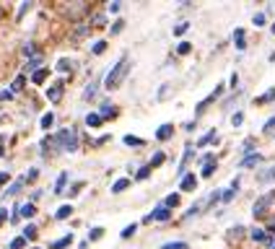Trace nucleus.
<instances>
[{"instance_id": "f257e3e1", "label": "nucleus", "mask_w": 275, "mask_h": 249, "mask_svg": "<svg viewBox=\"0 0 275 249\" xmlns=\"http://www.w3.org/2000/svg\"><path fill=\"white\" fill-rule=\"evenodd\" d=\"M130 73V60L127 57H119V62L109 70V75H106V81H104V88H109V91H114V88H119V83L125 81V75Z\"/></svg>"}, {"instance_id": "f03ea898", "label": "nucleus", "mask_w": 275, "mask_h": 249, "mask_svg": "<svg viewBox=\"0 0 275 249\" xmlns=\"http://www.w3.org/2000/svg\"><path fill=\"white\" fill-rule=\"evenodd\" d=\"M55 140H57V148H63V151H78V133H75V128L60 130Z\"/></svg>"}, {"instance_id": "7ed1b4c3", "label": "nucleus", "mask_w": 275, "mask_h": 249, "mask_svg": "<svg viewBox=\"0 0 275 249\" xmlns=\"http://www.w3.org/2000/svg\"><path fill=\"white\" fill-rule=\"evenodd\" d=\"M272 200H275V190L267 192V195H262V197L254 202V205H252V215H254V218H265V215H267V208L272 205Z\"/></svg>"}, {"instance_id": "20e7f679", "label": "nucleus", "mask_w": 275, "mask_h": 249, "mask_svg": "<svg viewBox=\"0 0 275 249\" xmlns=\"http://www.w3.org/2000/svg\"><path fill=\"white\" fill-rule=\"evenodd\" d=\"M221 93H223V86H216V91H210V93H208V96H205V99H203L200 104H197V114H203V112H205V109H208V106H210L213 101H216L218 96H221Z\"/></svg>"}, {"instance_id": "39448f33", "label": "nucleus", "mask_w": 275, "mask_h": 249, "mask_svg": "<svg viewBox=\"0 0 275 249\" xmlns=\"http://www.w3.org/2000/svg\"><path fill=\"white\" fill-rule=\"evenodd\" d=\"M169 218H172V208H166L164 202H161V205H159L154 213H151L146 221H169Z\"/></svg>"}, {"instance_id": "423d86ee", "label": "nucleus", "mask_w": 275, "mask_h": 249, "mask_svg": "<svg viewBox=\"0 0 275 249\" xmlns=\"http://www.w3.org/2000/svg\"><path fill=\"white\" fill-rule=\"evenodd\" d=\"M195 187H197V177L195 174H185V177L179 179V190L182 192H192Z\"/></svg>"}, {"instance_id": "0eeeda50", "label": "nucleus", "mask_w": 275, "mask_h": 249, "mask_svg": "<svg viewBox=\"0 0 275 249\" xmlns=\"http://www.w3.org/2000/svg\"><path fill=\"white\" fill-rule=\"evenodd\" d=\"M252 241H259V244H270L272 246V239H270V233L265 231V228H252Z\"/></svg>"}, {"instance_id": "6e6552de", "label": "nucleus", "mask_w": 275, "mask_h": 249, "mask_svg": "<svg viewBox=\"0 0 275 249\" xmlns=\"http://www.w3.org/2000/svg\"><path fill=\"white\" fill-rule=\"evenodd\" d=\"M63 91H65V86H63V83H55V86H50V88H47V99H50L52 104H57L60 99H63Z\"/></svg>"}, {"instance_id": "1a4fd4ad", "label": "nucleus", "mask_w": 275, "mask_h": 249, "mask_svg": "<svg viewBox=\"0 0 275 249\" xmlns=\"http://www.w3.org/2000/svg\"><path fill=\"white\" fill-rule=\"evenodd\" d=\"M174 135V125H161L156 130V140H169Z\"/></svg>"}, {"instance_id": "9d476101", "label": "nucleus", "mask_w": 275, "mask_h": 249, "mask_svg": "<svg viewBox=\"0 0 275 249\" xmlns=\"http://www.w3.org/2000/svg\"><path fill=\"white\" fill-rule=\"evenodd\" d=\"M65 184H68V171H63V174L57 177V182H55V195H63V192H65Z\"/></svg>"}, {"instance_id": "9b49d317", "label": "nucleus", "mask_w": 275, "mask_h": 249, "mask_svg": "<svg viewBox=\"0 0 275 249\" xmlns=\"http://www.w3.org/2000/svg\"><path fill=\"white\" fill-rule=\"evenodd\" d=\"M70 244H73V233H68V236L52 241V244H50V249H65V246H70Z\"/></svg>"}, {"instance_id": "f8f14e48", "label": "nucleus", "mask_w": 275, "mask_h": 249, "mask_svg": "<svg viewBox=\"0 0 275 249\" xmlns=\"http://www.w3.org/2000/svg\"><path fill=\"white\" fill-rule=\"evenodd\" d=\"M275 179V166H270V169H265V171H259V174H257V182H272Z\"/></svg>"}, {"instance_id": "ddd939ff", "label": "nucleus", "mask_w": 275, "mask_h": 249, "mask_svg": "<svg viewBox=\"0 0 275 249\" xmlns=\"http://www.w3.org/2000/svg\"><path fill=\"white\" fill-rule=\"evenodd\" d=\"M70 215H73V205H60L57 213H55L57 221H65V218H70Z\"/></svg>"}, {"instance_id": "4468645a", "label": "nucleus", "mask_w": 275, "mask_h": 249, "mask_svg": "<svg viewBox=\"0 0 275 249\" xmlns=\"http://www.w3.org/2000/svg\"><path fill=\"white\" fill-rule=\"evenodd\" d=\"M259 161H262V156H259V153H252V156H247V159H241V169H247V166H257Z\"/></svg>"}, {"instance_id": "2eb2a0df", "label": "nucleus", "mask_w": 275, "mask_h": 249, "mask_svg": "<svg viewBox=\"0 0 275 249\" xmlns=\"http://www.w3.org/2000/svg\"><path fill=\"white\" fill-rule=\"evenodd\" d=\"M47 75H50V70H47V68H39V70L32 75V83H37V86H39V83H44V81H47Z\"/></svg>"}, {"instance_id": "dca6fc26", "label": "nucleus", "mask_w": 275, "mask_h": 249, "mask_svg": "<svg viewBox=\"0 0 275 249\" xmlns=\"http://www.w3.org/2000/svg\"><path fill=\"white\" fill-rule=\"evenodd\" d=\"M91 26H94V29H104L106 26V16L104 13H94V16H91Z\"/></svg>"}, {"instance_id": "f3484780", "label": "nucleus", "mask_w": 275, "mask_h": 249, "mask_svg": "<svg viewBox=\"0 0 275 249\" xmlns=\"http://www.w3.org/2000/svg\"><path fill=\"white\" fill-rule=\"evenodd\" d=\"M101 122H104V119H101V114H96V112H88V114H86V125H88V128H99Z\"/></svg>"}, {"instance_id": "a211bd4d", "label": "nucleus", "mask_w": 275, "mask_h": 249, "mask_svg": "<svg viewBox=\"0 0 275 249\" xmlns=\"http://www.w3.org/2000/svg\"><path fill=\"white\" fill-rule=\"evenodd\" d=\"M213 140H218V135H216V130H210L208 135H203L200 140H197V148H205L208 143H213Z\"/></svg>"}, {"instance_id": "6ab92c4d", "label": "nucleus", "mask_w": 275, "mask_h": 249, "mask_svg": "<svg viewBox=\"0 0 275 249\" xmlns=\"http://www.w3.org/2000/svg\"><path fill=\"white\" fill-rule=\"evenodd\" d=\"M99 114H101V119H106V117H114V106H112L109 101H101V109H99Z\"/></svg>"}, {"instance_id": "aec40b11", "label": "nucleus", "mask_w": 275, "mask_h": 249, "mask_svg": "<svg viewBox=\"0 0 275 249\" xmlns=\"http://www.w3.org/2000/svg\"><path fill=\"white\" fill-rule=\"evenodd\" d=\"M19 213H21L24 218H32V215L37 213V208H34V202H24V205L19 208Z\"/></svg>"}, {"instance_id": "412c9836", "label": "nucleus", "mask_w": 275, "mask_h": 249, "mask_svg": "<svg viewBox=\"0 0 275 249\" xmlns=\"http://www.w3.org/2000/svg\"><path fill=\"white\" fill-rule=\"evenodd\" d=\"M127 187H130V179H117V182L112 184V192H117V195H119V192H125Z\"/></svg>"}, {"instance_id": "4be33fe9", "label": "nucleus", "mask_w": 275, "mask_h": 249, "mask_svg": "<svg viewBox=\"0 0 275 249\" xmlns=\"http://www.w3.org/2000/svg\"><path fill=\"white\" fill-rule=\"evenodd\" d=\"M37 233H39V228L34 226V223H29V226H24V239H37Z\"/></svg>"}, {"instance_id": "5701e85b", "label": "nucleus", "mask_w": 275, "mask_h": 249, "mask_svg": "<svg viewBox=\"0 0 275 249\" xmlns=\"http://www.w3.org/2000/svg\"><path fill=\"white\" fill-rule=\"evenodd\" d=\"M24 184H26V177H21V179H16L11 184V190H8V195H19L21 190H24Z\"/></svg>"}, {"instance_id": "b1692460", "label": "nucleus", "mask_w": 275, "mask_h": 249, "mask_svg": "<svg viewBox=\"0 0 275 249\" xmlns=\"http://www.w3.org/2000/svg\"><path fill=\"white\" fill-rule=\"evenodd\" d=\"M125 146H138L141 148V146H146V140L138 138V135H125Z\"/></svg>"}, {"instance_id": "393cba45", "label": "nucleus", "mask_w": 275, "mask_h": 249, "mask_svg": "<svg viewBox=\"0 0 275 249\" xmlns=\"http://www.w3.org/2000/svg\"><path fill=\"white\" fill-rule=\"evenodd\" d=\"M272 99H275V88H270L267 93H262V96H259L254 104H257V106H262V104H267V101H272Z\"/></svg>"}, {"instance_id": "a878e982", "label": "nucleus", "mask_w": 275, "mask_h": 249, "mask_svg": "<svg viewBox=\"0 0 275 249\" xmlns=\"http://www.w3.org/2000/svg\"><path fill=\"white\" fill-rule=\"evenodd\" d=\"M234 42H236V50H244V47H247V44H244V29L234 31Z\"/></svg>"}, {"instance_id": "bb28decb", "label": "nucleus", "mask_w": 275, "mask_h": 249, "mask_svg": "<svg viewBox=\"0 0 275 249\" xmlns=\"http://www.w3.org/2000/svg\"><path fill=\"white\" fill-rule=\"evenodd\" d=\"M52 125H55V114H52V112H47V114L42 117V128H44V130H50Z\"/></svg>"}, {"instance_id": "cd10ccee", "label": "nucleus", "mask_w": 275, "mask_h": 249, "mask_svg": "<svg viewBox=\"0 0 275 249\" xmlns=\"http://www.w3.org/2000/svg\"><path fill=\"white\" fill-rule=\"evenodd\" d=\"M213 171H216V161L203 164V177H213Z\"/></svg>"}, {"instance_id": "c85d7f7f", "label": "nucleus", "mask_w": 275, "mask_h": 249, "mask_svg": "<svg viewBox=\"0 0 275 249\" xmlns=\"http://www.w3.org/2000/svg\"><path fill=\"white\" fill-rule=\"evenodd\" d=\"M96 86H99V83H88V88L83 91V99H94V96H96Z\"/></svg>"}, {"instance_id": "c756f323", "label": "nucleus", "mask_w": 275, "mask_h": 249, "mask_svg": "<svg viewBox=\"0 0 275 249\" xmlns=\"http://www.w3.org/2000/svg\"><path fill=\"white\" fill-rule=\"evenodd\" d=\"M164 205H166V208H177V205H179V195H169V197L164 200Z\"/></svg>"}, {"instance_id": "7c9ffc66", "label": "nucleus", "mask_w": 275, "mask_h": 249, "mask_svg": "<svg viewBox=\"0 0 275 249\" xmlns=\"http://www.w3.org/2000/svg\"><path fill=\"white\" fill-rule=\"evenodd\" d=\"M161 249H187V241H169V244H164Z\"/></svg>"}, {"instance_id": "2f4dec72", "label": "nucleus", "mask_w": 275, "mask_h": 249, "mask_svg": "<svg viewBox=\"0 0 275 249\" xmlns=\"http://www.w3.org/2000/svg\"><path fill=\"white\" fill-rule=\"evenodd\" d=\"M24 83H26V78H24V75H19V78H16V81H13V86H11V91H13V93H16V91H21V88H24Z\"/></svg>"}, {"instance_id": "473e14b6", "label": "nucleus", "mask_w": 275, "mask_h": 249, "mask_svg": "<svg viewBox=\"0 0 275 249\" xmlns=\"http://www.w3.org/2000/svg\"><path fill=\"white\" fill-rule=\"evenodd\" d=\"M135 231H138V223H130V226H125V231H122V239H130Z\"/></svg>"}, {"instance_id": "72a5a7b5", "label": "nucleus", "mask_w": 275, "mask_h": 249, "mask_svg": "<svg viewBox=\"0 0 275 249\" xmlns=\"http://www.w3.org/2000/svg\"><path fill=\"white\" fill-rule=\"evenodd\" d=\"M272 130H275V114H272V117H270V119L265 122V128H262V133H265V135H270Z\"/></svg>"}, {"instance_id": "f704fd0d", "label": "nucleus", "mask_w": 275, "mask_h": 249, "mask_svg": "<svg viewBox=\"0 0 275 249\" xmlns=\"http://www.w3.org/2000/svg\"><path fill=\"white\" fill-rule=\"evenodd\" d=\"M106 50V42H94V47H91V52H94V55H101Z\"/></svg>"}, {"instance_id": "c9c22d12", "label": "nucleus", "mask_w": 275, "mask_h": 249, "mask_svg": "<svg viewBox=\"0 0 275 249\" xmlns=\"http://www.w3.org/2000/svg\"><path fill=\"white\" fill-rule=\"evenodd\" d=\"M39 65H42V55H37V57H32V60H29V68H32L34 73L39 70Z\"/></svg>"}, {"instance_id": "e433bc0d", "label": "nucleus", "mask_w": 275, "mask_h": 249, "mask_svg": "<svg viewBox=\"0 0 275 249\" xmlns=\"http://www.w3.org/2000/svg\"><path fill=\"white\" fill-rule=\"evenodd\" d=\"M234 195H236V190H234V187H228V190L221 195V200H223V202H231V200H234Z\"/></svg>"}, {"instance_id": "4c0bfd02", "label": "nucleus", "mask_w": 275, "mask_h": 249, "mask_svg": "<svg viewBox=\"0 0 275 249\" xmlns=\"http://www.w3.org/2000/svg\"><path fill=\"white\" fill-rule=\"evenodd\" d=\"M24 55H26V57H37V47H34L32 42H29V44L24 47Z\"/></svg>"}, {"instance_id": "58836bf2", "label": "nucleus", "mask_w": 275, "mask_h": 249, "mask_svg": "<svg viewBox=\"0 0 275 249\" xmlns=\"http://www.w3.org/2000/svg\"><path fill=\"white\" fill-rule=\"evenodd\" d=\"M190 50H192V44H190V42H182V44L177 47V52H179V55H190Z\"/></svg>"}, {"instance_id": "ea45409f", "label": "nucleus", "mask_w": 275, "mask_h": 249, "mask_svg": "<svg viewBox=\"0 0 275 249\" xmlns=\"http://www.w3.org/2000/svg\"><path fill=\"white\" fill-rule=\"evenodd\" d=\"M252 24L259 29V26H265V13H254V19H252Z\"/></svg>"}, {"instance_id": "a19ab883", "label": "nucleus", "mask_w": 275, "mask_h": 249, "mask_svg": "<svg viewBox=\"0 0 275 249\" xmlns=\"http://www.w3.org/2000/svg\"><path fill=\"white\" fill-rule=\"evenodd\" d=\"M187 29H190V24H187V21H182L179 26H174V34H177V37H182V34H185V31H187Z\"/></svg>"}, {"instance_id": "79ce46f5", "label": "nucleus", "mask_w": 275, "mask_h": 249, "mask_svg": "<svg viewBox=\"0 0 275 249\" xmlns=\"http://www.w3.org/2000/svg\"><path fill=\"white\" fill-rule=\"evenodd\" d=\"M161 164H164V153L159 151V153L154 156V159H151V169H154V166H161Z\"/></svg>"}, {"instance_id": "37998d69", "label": "nucleus", "mask_w": 275, "mask_h": 249, "mask_svg": "<svg viewBox=\"0 0 275 249\" xmlns=\"http://www.w3.org/2000/svg\"><path fill=\"white\" fill-rule=\"evenodd\" d=\"M101 236H104V228H94V231L88 233V239H91V241H96V239H101Z\"/></svg>"}, {"instance_id": "c03bdc74", "label": "nucleus", "mask_w": 275, "mask_h": 249, "mask_svg": "<svg viewBox=\"0 0 275 249\" xmlns=\"http://www.w3.org/2000/svg\"><path fill=\"white\" fill-rule=\"evenodd\" d=\"M241 151L252 156V151H254V140H252V138H249V140H244V148H241Z\"/></svg>"}, {"instance_id": "a18cd8bd", "label": "nucleus", "mask_w": 275, "mask_h": 249, "mask_svg": "<svg viewBox=\"0 0 275 249\" xmlns=\"http://www.w3.org/2000/svg\"><path fill=\"white\" fill-rule=\"evenodd\" d=\"M24 244H26V239H24V236H16V239L11 241V249H21Z\"/></svg>"}, {"instance_id": "49530a36", "label": "nucleus", "mask_w": 275, "mask_h": 249, "mask_svg": "<svg viewBox=\"0 0 275 249\" xmlns=\"http://www.w3.org/2000/svg\"><path fill=\"white\" fill-rule=\"evenodd\" d=\"M86 31H88V26H86V24H81L78 29H75V34H73V39H81V37L86 34Z\"/></svg>"}, {"instance_id": "de8ad7c7", "label": "nucleus", "mask_w": 275, "mask_h": 249, "mask_svg": "<svg viewBox=\"0 0 275 249\" xmlns=\"http://www.w3.org/2000/svg\"><path fill=\"white\" fill-rule=\"evenodd\" d=\"M148 174H151V164H148V166H143L141 171H138V179H148Z\"/></svg>"}, {"instance_id": "09e8293b", "label": "nucleus", "mask_w": 275, "mask_h": 249, "mask_svg": "<svg viewBox=\"0 0 275 249\" xmlns=\"http://www.w3.org/2000/svg\"><path fill=\"white\" fill-rule=\"evenodd\" d=\"M241 122H244V114H241V112H236V114L231 117V125H234V128H239Z\"/></svg>"}, {"instance_id": "8fccbe9b", "label": "nucleus", "mask_w": 275, "mask_h": 249, "mask_svg": "<svg viewBox=\"0 0 275 249\" xmlns=\"http://www.w3.org/2000/svg\"><path fill=\"white\" fill-rule=\"evenodd\" d=\"M122 29H125V21H114V29H112V34H119Z\"/></svg>"}, {"instance_id": "3c124183", "label": "nucleus", "mask_w": 275, "mask_h": 249, "mask_svg": "<svg viewBox=\"0 0 275 249\" xmlns=\"http://www.w3.org/2000/svg\"><path fill=\"white\" fill-rule=\"evenodd\" d=\"M57 70H70V62L68 60H60L57 62Z\"/></svg>"}, {"instance_id": "603ef678", "label": "nucleus", "mask_w": 275, "mask_h": 249, "mask_svg": "<svg viewBox=\"0 0 275 249\" xmlns=\"http://www.w3.org/2000/svg\"><path fill=\"white\" fill-rule=\"evenodd\" d=\"M265 231H267V233H270V236H275V218H272V221H270V223H267V228H265Z\"/></svg>"}, {"instance_id": "864d4df0", "label": "nucleus", "mask_w": 275, "mask_h": 249, "mask_svg": "<svg viewBox=\"0 0 275 249\" xmlns=\"http://www.w3.org/2000/svg\"><path fill=\"white\" fill-rule=\"evenodd\" d=\"M6 218H8V210H6V208H0V226L6 223Z\"/></svg>"}, {"instance_id": "5fc2aeb1", "label": "nucleus", "mask_w": 275, "mask_h": 249, "mask_svg": "<svg viewBox=\"0 0 275 249\" xmlns=\"http://www.w3.org/2000/svg\"><path fill=\"white\" fill-rule=\"evenodd\" d=\"M11 179V174H8V171H0V184H6Z\"/></svg>"}, {"instance_id": "6e6d98bb", "label": "nucleus", "mask_w": 275, "mask_h": 249, "mask_svg": "<svg viewBox=\"0 0 275 249\" xmlns=\"http://www.w3.org/2000/svg\"><path fill=\"white\" fill-rule=\"evenodd\" d=\"M197 210H200V205H192V208H190V213H187L185 218H192V215H197Z\"/></svg>"}, {"instance_id": "4d7b16f0", "label": "nucleus", "mask_w": 275, "mask_h": 249, "mask_svg": "<svg viewBox=\"0 0 275 249\" xmlns=\"http://www.w3.org/2000/svg\"><path fill=\"white\" fill-rule=\"evenodd\" d=\"M0 99H13V91H0Z\"/></svg>"}, {"instance_id": "13d9d810", "label": "nucleus", "mask_w": 275, "mask_h": 249, "mask_svg": "<svg viewBox=\"0 0 275 249\" xmlns=\"http://www.w3.org/2000/svg\"><path fill=\"white\" fill-rule=\"evenodd\" d=\"M236 86H239V75H236V73H234V75H231V88H234V91H236Z\"/></svg>"}, {"instance_id": "bf43d9fd", "label": "nucleus", "mask_w": 275, "mask_h": 249, "mask_svg": "<svg viewBox=\"0 0 275 249\" xmlns=\"http://www.w3.org/2000/svg\"><path fill=\"white\" fill-rule=\"evenodd\" d=\"M29 6H32V3H24V6H21V8H19V19H21V16H24V13H26V11H29Z\"/></svg>"}, {"instance_id": "052dcab7", "label": "nucleus", "mask_w": 275, "mask_h": 249, "mask_svg": "<svg viewBox=\"0 0 275 249\" xmlns=\"http://www.w3.org/2000/svg\"><path fill=\"white\" fill-rule=\"evenodd\" d=\"M6 156V148H3V140H0V159Z\"/></svg>"}, {"instance_id": "680f3d73", "label": "nucleus", "mask_w": 275, "mask_h": 249, "mask_svg": "<svg viewBox=\"0 0 275 249\" xmlns=\"http://www.w3.org/2000/svg\"><path fill=\"white\" fill-rule=\"evenodd\" d=\"M3 16H6V11H3V6H0V21H3Z\"/></svg>"}, {"instance_id": "e2e57ef3", "label": "nucleus", "mask_w": 275, "mask_h": 249, "mask_svg": "<svg viewBox=\"0 0 275 249\" xmlns=\"http://www.w3.org/2000/svg\"><path fill=\"white\" fill-rule=\"evenodd\" d=\"M270 62H275V52H270Z\"/></svg>"}, {"instance_id": "0e129e2a", "label": "nucleus", "mask_w": 275, "mask_h": 249, "mask_svg": "<svg viewBox=\"0 0 275 249\" xmlns=\"http://www.w3.org/2000/svg\"><path fill=\"white\" fill-rule=\"evenodd\" d=\"M270 31H272V34H275V24H272V26H270Z\"/></svg>"}, {"instance_id": "69168bd1", "label": "nucleus", "mask_w": 275, "mask_h": 249, "mask_svg": "<svg viewBox=\"0 0 275 249\" xmlns=\"http://www.w3.org/2000/svg\"><path fill=\"white\" fill-rule=\"evenodd\" d=\"M272 249H275V239H272Z\"/></svg>"}, {"instance_id": "338daca9", "label": "nucleus", "mask_w": 275, "mask_h": 249, "mask_svg": "<svg viewBox=\"0 0 275 249\" xmlns=\"http://www.w3.org/2000/svg\"><path fill=\"white\" fill-rule=\"evenodd\" d=\"M34 249H39V246H34Z\"/></svg>"}]
</instances>
